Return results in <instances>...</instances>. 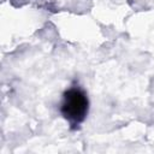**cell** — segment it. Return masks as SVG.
<instances>
[{
	"label": "cell",
	"instance_id": "cell-1",
	"mask_svg": "<svg viewBox=\"0 0 154 154\" xmlns=\"http://www.w3.org/2000/svg\"><path fill=\"white\" fill-rule=\"evenodd\" d=\"M60 112L70 125H79L88 113V97L85 93L78 87L66 90L63 96Z\"/></svg>",
	"mask_w": 154,
	"mask_h": 154
}]
</instances>
